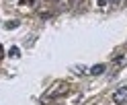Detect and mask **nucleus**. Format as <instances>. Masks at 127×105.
I'll list each match as a JSON object with an SVG mask.
<instances>
[{
  "instance_id": "obj_6",
  "label": "nucleus",
  "mask_w": 127,
  "mask_h": 105,
  "mask_svg": "<svg viewBox=\"0 0 127 105\" xmlns=\"http://www.w3.org/2000/svg\"><path fill=\"white\" fill-rule=\"evenodd\" d=\"M98 6H107V0H98Z\"/></svg>"
},
{
  "instance_id": "obj_1",
  "label": "nucleus",
  "mask_w": 127,
  "mask_h": 105,
  "mask_svg": "<svg viewBox=\"0 0 127 105\" xmlns=\"http://www.w3.org/2000/svg\"><path fill=\"white\" fill-rule=\"evenodd\" d=\"M113 101H115L117 105H123V103H127V87L117 89V91L113 93Z\"/></svg>"
},
{
  "instance_id": "obj_7",
  "label": "nucleus",
  "mask_w": 127,
  "mask_h": 105,
  "mask_svg": "<svg viewBox=\"0 0 127 105\" xmlns=\"http://www.w3.org/2000/svg\"><path fill=\"white\" fill-rule=\"evenodd\" d=\"M111 2H113V4H117V2H121V0H111Z\"/></svg>"
},
{
  "instance_id": "obj_2",
  "label": "nucleus",
  "mask_w": 127,
  "mask_h": 105,
  "mask_svg": "<svg viewBox=\"0 0 127 105\" xmlns=\"http://www.w3.org/2000/svg\"><path fill=\"white\" fill-rule=\"evenodd\" d=\"M105 64H96V66H92L90 68V74H94V76H98V74H102V72H105Z\"/></svg>"
},
{
  "instance_id": "obj_4",
  "label": "nucleus",
  "mask_w": 127,
  "mask_h": 105,
  "mask_svg": "<svg viewBox=\"0 0 127 105\" xmlns=\"http://www.w3.org/2000/svg\"><path fill=\"white\" fill-rule=\"evenodd\" d=\"M4 27H6V29H14V27H19V21H8Z\"/></svg>"
},
{
  "instance_id": "obj_3",
  "label": "nucleus",
  "mask_w": 127,
  "mask_h": 105,
  "mask_svg": "<svg viewBox=\"0 0 127 105\" xmlns=\"http://www.w3.org/2000/svg\"><path fill=\"white\" fill-rule=\"evenodd\" d=\"M8 56H10V58H19V56H21V50H19L17 45H12L10 50H8Z\"/></svg>"
},
{
  "instance_id": "obj_5",
  "label": "nucleus",
  "mask_w": 127,
  "mask_h": 105,
  "mask_svg": "<svg viewBox=\"0 0 127 105\" xmlns=\"http://www.w3.org/2000/svg\"><path fill=\"white\" fill-rule=\"evenodd\" d=\"M35 0H21V4H33Z\"/></svg>"
}]
</instances>
